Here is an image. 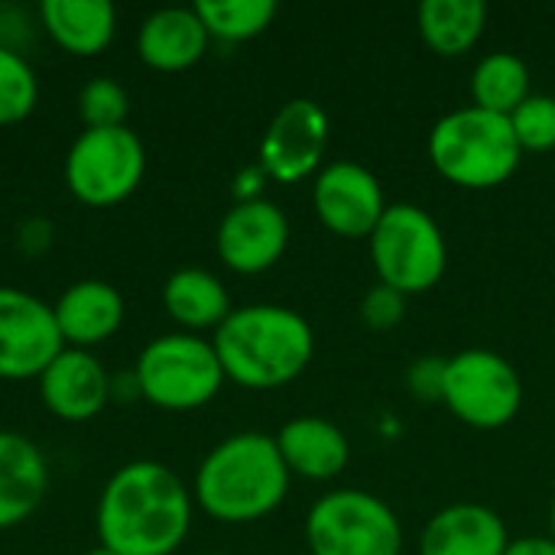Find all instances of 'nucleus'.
<instances>
[{
	"label": "nucleus",
	"mask_w": 555,
	"mask_h": 555,
	"mask_svg": "<svg viewBox=\"0 0 555 555\" xmlns=\"http://www.w3.org/2000/svg\"><path fill=\"white\" fill-rule=\"evenodd\" d=\"M98 540L117 555H172L192 527V494L163 462L120 465L98 498Z\"/></svg>",
	"instance_id": "nucleus-1"
},
{
	"label": "nucleus",
	"mask_w": 555,
	"mask_h": 555,
	"mask_svg": "<svg viewBox=\"0 0 555 555\" xmlns=\"http://www.w3.org/2000/svg\"><path fill=\"white\" fill-rule=\"evenodd\" d=\"M224 377L247 390H276L296 380L312 354V325L289 306L254 302L231 309L211 338Z\"/></svg>",
	"instance_id": "nucleus-2"
},
{
	"label": "nucleus",
	"mask_w": 555,
	"mask_h": 555,
	"mask_svg": "<svg viewBox=\"0 0 555 555\" xmlns=\"http://www.w3.org/2000/svg\"><path fill=\"white\" fill-rule=\"evenodd\" d=\"M289 478L273 436L237 433L202 459L195 472V501L218 524H254L283 504Z\"/></svg>",
	"instance_id": "nucleus-3"
},
{
	"label": "nucleus",
	"mask_w": 555,
	"mask_h": 555,
	"mask_svg": "<svg viewBox=\"0 0 555 555\" xmlns=\"http://www.w3.org/2000/svg\"><path fill=\"white\" fill-rule=\"evenodd\" d=\"M520 143L511 117L485 107H459L436 120L429 133V159L442 179L459 189H498L520 166Z\"/></svg>",
	"instance_id": "nucleus-4"
},
{
	"label": "nucleus",
	"mask_w": 555,
	"mask_h": 555,
	"mask_svg": "<svg viewBox=\"0 0 555 555\" xmlns=\"http://www.w3.org/2000/svg\"><path fill=\"white\" fill-rule=\"evenodd\" d=\"M133 377L140 397L169 413H185L211 403L228 380L215 345L189 332L153 338L140 351Z\"/></svg>",
	"instance_id": "nucleus-5"
},
{
	"label": "nucleus",
	"mask_w": 555,
	"mask_h": 555,
	"mask_svg": "<svg viewBox=\"0 0 555 555\" xmlns=\"http://www.w3.org/2000/svg\"><path fill=\"white\" fill-rule=\"evenodd\" d=\"M371 260L384 286L403 296L426 293L446 276V234L420 205H387L380 224L371 234Z\"/></svg>",
	"instance_id": "nucleus-6"
},
{
	"label": "nucleus",
	"mask_w": 555,
	"mask_h": 555,
	"mask_svg": "<svg viewBox=\"0 0 555 555\" xmlns=\"http://www.w3.org/2000/svg\"><path fill=\"white\" fill-rule=\"evenodd\" d=\"M146 172L143 140L130 127L81 130L65 153V189L88 208H111L130 198Z\"/></svg>",
	"instance_id": "nucleus-7"
},
{
	"label": "nucleus",
	"mask_w": 555,
	"mask_h": 555,
	"mask_svg": "<svg viewBox=\"0 0 555 555\" xmlns=\"http://www.w3.org/2000/svg\"><path fill=\"white\" fill-rule=\"evenodd\" d=\"M312 555H400L403 527L380 498L345 488L319 498L306 517Z\"/></svg>",
	"instance_id": "nucleus-8"
},
{
	"label": "nucleus",
	"mask_w": 555,
	"mask_h": 555,
	"mask_svg": "<svg viewBox=\"0 0 555 555\" xmlns=\"http://www.w3.org/2000/svg\"><path fill=\"white\" fill-rule=\"evenodd\" d=\"M442 403L472 429H501L524 406L517 367L488 348H468L449 358Z\"/></svg>",
	"instance_id": "nucleus-9"
},
{
	"label": "nucleus",
	"mask_w": 555,
	"mask_h": 555,
	"mask_svg": "<svg viewBox=\"0 0 555 555\" xmlns=\"http://www.w3.org/2000/svg\"><path fill=\"white\" fill-rule=\"evenodd\" d=\"M62 348L52 306L16 286H0V380H39Z\"/></svg>",
	"instance_id": "nucleus-10"
},
{
	"label": "nucleus",
	"mask_w": 555,
	"mask_h": 555,
	"mask_svg": "<svg viewBox=\"0 0 555 555\" xmlns=\"http://www.w3.org/2000/svg\"><path fill=\"white\" fill-rule=\"evenodd\" d=\"M328 143V114L312 98L286 101L260 140V169L263 176L289 185L309 176H319Z\"/></svg>",
	"instance_id": "nucleus-11"
},
{
	"label": "nucleus",
	"mask_w": 555,
	"mask_h": 555,
	"mask_svg": "<svg viewBox=\"0 0 555 555\" xmlns=\"http://www.w3.org/2000/svg\"><path fill=\"white\" fill-rule=\"evenodd\" d=\"M319 221L338 237H371L387 211L377 176L361 163H328L312 182Z\"/></svg>",
	"instance_id": "nucleus-12"
},
{
	"label": "nucleus",
	"mask_w": 555,
	"mask_h": 555,
	"mask_svg": "<svg viewBox=\"0 0 555 555\" xmlns=\"http://www.w3.org/2000/svg\"><path fill=\"white\" fill-rule=\"evenodd\" d=\"M289 244V221L280 205L270 198L234 202V208L221 218L215 247L228 270L234 273H263L270 270Z\"/></svg>",
	"instance_id": "nucleus-13"
},
{
	"label": "nucleus",
	"mask_w": 555,
	"mask_h": 555,
	"mask_svg": "<svg viewBox=\"0 0 555 555\" xmlns=\"http://www.w3.org/2000/svg\"><path fill=\"white\" fill-rule=\"evenodd\" d=\"M39 397L62 423H88L111 400V374L91 351L62 348L39 374Z\"/></svg>",
	"instance_id": "nucleus-14"
},
{
	"label": "nucleus",
	"mask_w": 555,
	"mask_h": 555,
	"mask_svg": "<svg viewBox=\"0 0 555 555\" xmlns=\"http://www.w3.org/2000/svg\"><path fill=\"white\" fill-rule=\"evenodd\" d=\"M52 312L65 348L91 351L124 325L127 306L117 286L104 280H78L55 299Z\"/></svg>",
	"instance_id": "nucleus-15"
},
{
	"label": "nucleus",
	"mask_w": 555,
	"mask_h": 555,
	"mask_svg": "<svg viewBox=\"0 0 555 555\" xmlns=\"http://www.w3.org/2000/svg\"><path fill=\"white\" fill-rule=\"evenodd\" d=\"M49 494L42 449L13 429H0V530L26 524Z\"/></svg>",
	"instance_id": "nucleus-16"
},
{
	"label": "nucleus",
	"mask_w": 555,
	"mask_h": 555,
	"mask_svg": "<svg viewBox=\"0 0 555 555\" xmlns=\"http://www.w3.org/2000/svg\"><path fill=\"white\" fill-rule=\"evenodd\" d=\"M208 39L195 7H163L140 23L137 55L156 72H185L205 55Z\"/></svg>",
	"instance_id": "nucleus-17"
},
{
	"label": "nucleus",
	"mask_w": 555,
	"mask_h": 555,
	"mask_svg": "<svg viewBox=\"0 0 555 555\" xmlns=\"http://www.w3.org/2000/svg\"><path fill=\"white\" fill-rule=\"evenodd\" d=\"M511 533L485 504L442 507L420 537V555H504Z\"/></svg>",
	"instance_id": "nucleus-18"
},
{
	"label": "nucleus",
	"mask_w": 555,
	"mask_h": 555,
	"mask_svg": "<svg viewBox=\"0 0 555 555\" xmlns=\"http://www.w3.org/2000/svg\"><path fill=\"white\" fill-rule=\"evenodd\" d=\"M273 439L289 475H299L309 481L338 478L351 459L348 436L322 416H296L283 423V429Z\"/></svg>",
	"instance_id": "nucleus-19"
},
{
	"label": "nucleus",
	"mask_w": 555,
	"mask_h": 555,
	"mask_svg": "<svg viewBox=\"0 0 555 555\" xmlns=\"http://www.w3.org/2000/svg\"><path fill=\"white\" fill-rule=\"evenodd\" d=\"M39 20L52 42L72 55H98L117 33V10L111 0H42Z\"/></svg>",
	"instance_id": "nucleus-20"
},
{
	"label": "nucleus",
	"mask_w": 555,
	"mask_h": 555,
	"mask_svg": "<svg viewBox=\"0 0 555 555\" xmlns=\"http://www.w3.org/2000/svg\"><path fill=\"white\" fill-rule=\"evenodd\" d=\"M163 306L169 319L182 325L189 335L218 328L231 315V296L224 283L202 267L176 270L163 286Z\"/></svg>",
	"instance_id": "nucleus-21"
},
{
	"label": "nucleus",
	"mask_w": 555,
	"mask_h": 555,
	"mask_svg": "<svg viewBox=\"0 0 555 555\" xmlns=\"http://www.w3.org/2000/svg\"><path fill=\"white\" fill-rule=\"evenodd\" d=\"M423 42L439 55H465L488 26L485 0H423L416 10Z\"/></svg>",
	"instance_id": "nucleus-22"
},
{
	"label": "nucleus",
	"mask_w": 555,
	"mask_h": 555,
	"mask_svg": "<svg viewBox=\"0 0 555 555\" xmlns=\"http://www.w3.org/2000/svg\"><path fill=\"white\" fill-rule=\"evenodd\" d=\"M475 107L511 117L530 98V68L514 52H491L472 72Z\"/></svg>",
	"instance_id": "nucleus-23"
},
{
	"label": "nucleus",
	"mask_w": 555,
	"mask_h": 555,
	"mask_svg": "<svg viewBox=\"0 0 555 555\" xmlns=\"http://www.w3.org/2000/svg\"><path fill=\"white\" fill-rule=\"evenodd\" d=\"M195 13L202 16L208 36L224 39V42H244L260 36L273 16L276 3L273 0H198Z\"/></svg>",
	"instance_id": "nucleus-24"
},
{
	"label": "nucleus",
	"mask_w": 555,
	"mask_h": 555,
	"mask_svg": "<svg viewBox=\"0 0 555 555\" xmlns=\"http://www.w3.org/2000/svg\"><path fill=\"white\" fill-rule=\"evenodd\" d=\"M39 81L33 65L10 46H0V127H13L36 111Z\"/></svg>",
	"instance_id": "nucleus-25"
},
{
	"label": "nucleus",
	"mask_w": 555,
	"mask_h": 555,
	"mask_svg": "<svg viewBox=\"0 0 555 555\" xmlns=\"http://www.w3.org/2000/svg\"><path fill=\"white\" fill-rule=\"evenodd\" d=\"M78 114L88 130L127 127V114H130L127 88L114 78H91L78 94Z\"/></svg>",
	"instance_id": "nucleus-26"
},
{
	"label": "nucleus",
	"mask_w": 555,
	"mask_h": 555,
	"mask_svg": "<svg viewBox=\"0 0 555 555\" xmlns=\"http://www.w3.org/2000/svg\"><path fill=\"white\" fill-rule=\"evenodd\" d=\"M514 137L524 153H546L555 146V98L550 94H530L514 114H511Z\"/></svg>",
	"instance_id": "nucleus-27"
},
{
	"label": "nucleus",
	"mask_w": 555,
	"mask_h": 555,
	"mask_svg": "<svg viewBox=\"0 0 555 555\" xmlns=\"http://www.w3.org/2000/svg\"><path fill=\"white\" fill-rule=\"evenodd\" d=\"M403 312H406V296L390 289V286H384V283L371 286L364 293V299H361V319L374 332H387V328L400 325Z\"/></svg>",
	"instance_id": "nucleus-28"
},
{
	"label": "nucleus",
	"mask_w": 555,
	"mask_h": 555,
	"mask_svg": "<svg viewBox=\"0 0 555 555\" xmlns=\"http://www.w3.org/2000/svg\"><path fill=\"white\" fill-rule=\"evenodd\" d=\"M446 364L449 358H420L410 367V390L416 393V400H442Z\"/></svg>",
	"instance_id": "nucleus-29"
},
{
	"label": "nucleus",
	"mask_w": 555,
	"mask_h": 555,
	"mask_svg": "<svg viewBox=\"0 0 555 555\" xmlns=\"http://www.w3.org/2000/svg\"><path fill=\"white\" fill-rule=\"evenodd\" d=\"M16 244H20V250H23V254L39 257V254L52 244V224H49V221H42V218H29V221H23V224H20V231H16Z\"/></svg>",
	"instance_id": "nucleus-30"
},
{
	"label": "nucleus",
	"mask_w": 555,
	"mask_h": 555,
	"mask_svg": "<svg viewBox=\"0 0 555 555\" xmlns=\"http://www.w3.org/2000/svg\"><path fill=\"white\" fill-rule=\"evenodd\" d=\"M504 555H555V540L553 537H520V540H511Z\"/></svg>",
	"instance_id": "nucleus-31"
},
{
	"label": "nucleus",
	"mask_w": 555,
	"mask_h": 555,
	"mask_svg": "<svg viewBox=\"0 0 555 555\" xmlns=\"http://www.w3.org/2000/svg\"><path fill=\"white\" fill-rule=\"evenodd\" d=\"M85 555H117V553H111V550H104V546H98V550H91V553H85Z\"/></svg>",
	"instance_id": "nucleus-32"
},
{
	"label": "nucleus",
	"mask_w": 555,
	"mask_h": 555,
	"mask_svg": "<svg viewBox=\"0 0 555 555\" xmlns=\"http://www.w3.org/2000/svg\"><path fill=\"white\" fill-rule=\"evenodd\" d=\"M550 527H553V540H555V501H553V514H550Z\"/></svg>",
	"instance_id": "nucleus-33"
},
{
	"label": "nucleus",
	"mask_w": 555,
	"mask_h": 555,
	"mask_svg": "<svg viewBox=\"0 0 555 555\" xmlns=\"http://www.w3.org/2000/svg\"><path fill=\"white\" fill-rule=\"evenodd\" d=\"M205 555H224V553H205Z\"/></svg>",
	"instance_id": "nucleus-34"
}]
</instances>
